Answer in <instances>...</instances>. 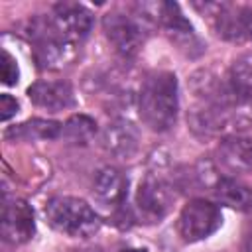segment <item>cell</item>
Wrapping results in <instances>:
<instances>
[{"instance_id": "7", "label": "cell", "mask_w": 252, "mask_h": 252, "mask_svg": "<svg viewBox=\"0 0 252 252\" xmlns=\"http://www.w3.org/2000/svg\"><path fill=\"white\" fill-rule=\"evenodd\" d=\"M215 14L217 35L224 41L244 43L252 39V8L246 4H220Z\"/></svg>"}, {"instance_id": "2", "label": "cell", "mask_w": 252, "mask_h": 252, "mask_svg": "<svg viewBox=\"0 0 252 252\" xmlns=\"http://www.w3.org/2000/svg\"><path fill=\"white\" fill-rule=\"evenodd\" d=\"M45 219L57 232L71 238H89L100 228V217L96 211L87 201L69 195L49 199L45 203Z\"/></svg>"}, {"instance_id": "1", "label": "cell", "mask_w": 252, "mask_h": 252, "mask_svg": "<svg viewBox=\"0 0 252 252\" xmlns=\"http://www.w3.org/2000/svg\"><path fill=\"white\" fill-rule=\"evenodd\" d=\"M138 112L152 132H167L177 122L179 87L177 77L169 71L150 73L138 93Z\"/></svg>"}, {"instance_id": "3", "label": "cell", "mask_w": 252, "mask_h": 252, "mask_svg": "<svg viewBox=\"0 0 252 252\" xmlns=\"http://www.w3.org/2000/svg\"><path fill=\"white\" fill-rule=\"evenodd\" d=\"M26 33L39 69H57L63 65L71 43L61 35L51 16H35L30 20Z\"/></svg>"}, {"instance_id": "5", "label": "cell", "mask_w": 252, "mask_h": 252, "mask_svg": "<svg viewBox=\"0 0 252 252\" xmlns=\"http://www.w3.org/2000/svg\"><path fill=\"white\" fill-rule=\"evenodd\" d=\"M102 32L112 49L124 59L136 57L144 45V26L136 16L118 10L104 14Z\"/></svg>"}, {"instance_id": "6", "label": "cell", "mask_w": 252, "mask_h": 252, "mask_svg": "<svg viewBox=\"0 0 252 252\" xmlns=\"http://www.w3.org/2000/svg\"><path fill=\"white\" fill-rule=\"evenodd\" d=\"M173 201H175L173 187L161 177L148 175L144 177V181H140L136 191V213L140 220L159 222L171 211Z\"/></svg>"}, {"instance_id": "12", "label": "cell", "mask_w": 252, "mask_h": 252, "mask_svg": "<svg viewBox=\"0 0 252 252\" xmlns=\"http://www.w3.org/2000/svg\"><path fill=\"white\" fill-rule=\"evenodd\" d=\"M30 100L47 110L59 112L75 106V91L67 81H35L28 87Z\"/></svg>"}, {"instance_id": "10", "label": "cell", "mask_w": 252, "mask_h": 252, "mask_svg": "<svg viewBox=\"0 0 252 252\" xmlns=\"http://www.w3.org/2000/svg\"><path fill=\"white\" fill-rule=\"evenodd\" d=\"M93 195L98 201V205H102L110 213H116L118 209L128 205L126 203V199H128L126 175L112 165L98 169L94 175V181H93Z\"/></svg>"}, {"instance_id": "8", "label": "cell", "mask_w": 252, "mask_h": 252, "mask_svg": "<svg viewBox=\"0 0 252 252\" xmlns=\"http://www.w3.org/2000/svg\"><path fill=\"white\" fill-rule=\"evenodd\" d=\"M35 234L33 209L24 199L4 201L2 209V238L10 244H24Z\"/></svg>"}, {"instance_id": "15", "label": "cell", "mask_w": 252, "mask_h": 252, "mask_svg": "<svg viewBox=\"0 0 252 252\" xmlns=\"http://www.w3.org/2000/svg\"><path fill=\"white\" fill-rule=\"evenodd\" d=\"M222 85L232 106L252 104V65L246 61L232 63Z\"/></svg>"}, {"instance_id": "16", "label": "cell", "mask_w": 252, "mask_h": 252, "mask_svg": "<svg viewBox=\"0 0 252 252\" xmlns=\"http://www.w3.org/2000/svg\"><path fill=\"white\" fill-rule=\"evenodd\" d=\"M213 191L220 205H226L242 213H252V187L244 185L242 181L230 175H222L217 179Z\"/></svg>"}, {"instance_id": "4", "label": "cell", "mask_w": 252, "mask_h": 252, "mask_svg": "<svg viewBox=\"0 0 252 252\" xmlns=\"http://www.w3.org/2000/svg\"><path fill=\"white\" fill-rule=\"evenodd\" d=\"M222 224L219 205L207 199H191L179 213L177 232L183 242H199L217 232Z\"/></svg>"}, {"instance_id": "20", "label": "cell", "mask_w": 252, "mask_h": 252, "mask_svg": "<svg viewBox=\"0 0 252 252\" xmlns=\"http://www.w3.org/2000/svg\"><path fill=\"white\" fill-rule=\"evenodd\" d=\"M18 108H20V104L12 94H8V93L0 94V118H2V122H8L18 112Z\"/></svg>"}, {"instance_id": "19", "label": "cell", "mask_w": 252, "mask_h": 252, "mask_svg": "<svg viewBox=\"0 0 252 252\" xmlns=\"http://www.w3.org/2000/svg\"><path fill=\"white\" fill-rule=\"evenodd\" d=\"M2 83L4 85H16L18 83V77H20V71H18V65H16V59L6 51L2 49Z\"/></svg>"}, {"instance_id": "17", "label": "cell", "mask_w": 252, "mask_h": 252, "mask_svg": "<svg viewBox=\"0 0 252 252\" xmlns=\"http://www.w3.org/2000/svg\"><path fill=\"white\" fill-rule=\"evenodd\" d=\"M63 124L57 120H45V118H32L22 124L10 126L6 130L8 140H24V142H33V140H55L61 136Z\"/></svg>"}, {"instance_id": "11", "label": "cell", "mask_w": 252, "mask_h": 252, "mask_svg": "<svg viewBox=\"0 0 252 252\" xmlns=\"http://www.w3.org/2000/svg\"><path fill=\"white\" fill-rule=\"evenodd\" d=\"M100 144L116 159H132L140 150V132L130 120L118 118L102 130Z\"/></svg>"}, {"instance_id": "18", "label": "cell", "mask_w": 252, "mask_h": 252, "mask_svg": "<svg viewBox=\"0 0 252 252\" xmlns=\"http://www.w3.org/2000/svg\"><path fill=\"white\" fill-rule=\"evenodd\" d=\"M94 134H96V122L87 114L71 116L61 130V138L73 146H87L89 142H93Z\"/></svg>"}, {"instance_id": "13", "label": "cell", "mask_w": 252, "mask_h": 252, "mask_svg": "<svg viewBox=\"0 0 252 252\" xmlns=\"http://www.w3.org/2000/svg\"><path fill=\"white\" fill-rule=\"evenodd\" d=\"M217 161L226 173H248L252 171V138L248 136H226L219 142Z\"/></svg>"}, {"instance_id": "14", "label": "cell", "mask_w": 252, "mask_h": 252, "mask_svg": "<svg viewBox=\"0 0 252 252\" xmlns=\"http://www.w3.org/2000/svg\"><path fill=\"white\" fill-rule=\"evenodd\" d=\"M156 22L167 32V35L177 41L181 45V49H191L193 43H199L195 32H193V26L187 22V18L183 16L181 8L175 4V2H161V4H156Z\"/></svg>"}, {"instance_id": "9", "label": "cell", "mask_w": 252, "mask_h": 252, "mask_svg": "<svg viewBox=\"0 0 252 252\" xmlns=\"http://www.w3.org/2000/svg\"><path fill=\"white\" fill-rule=\"evenodd\" d=\"M53 22L61 35L73 45L83 41L93 30V12L77 2H59L53 6Z\"/></svg>"}, {"instance_id": "22", "label": "cell", "mask_w": 252, "mask_h": 252, "mask_svg": "<svg viewBox=\"0 0 252 252\" xmlns=\"http://www.w3.org/2000/svg\"><path fill=\"white\" fill-rule=\"evenodd\" d=\"M122 252H146V250H122Z\"/></svg>"}, {"instance_id": "21", "label": "cell", "mask_w": 252, "mask_h": 252, "mask_svg": "<svg viewBox=\"0 0 252 252\" xmlns=\"http://www.w3.org/2000/svg\"><path fill=\"white\" fill-rule=\"evenodd\" d=\"M242 252H252V232L244 236V242H242Z\"/></svg>"}]
</instances>
